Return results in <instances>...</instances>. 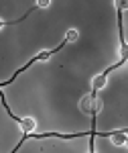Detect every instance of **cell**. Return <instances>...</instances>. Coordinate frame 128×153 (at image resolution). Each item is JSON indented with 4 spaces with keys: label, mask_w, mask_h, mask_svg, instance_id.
<instances>
[{
    "label": "cell",
    "mask_w": 128,
    "mask_h": 153,
    "mask_svg": "<svg viewBox=\"0 0 128 153\" xmlns=\"http://www.w3.org/2000/svg\"><path fill=\"white\" fill-rule=\"evenodd\" d=\"M96 137H98V131H96V117H92V131H90V151H88V153H96Z\"/></svg>",
    "instance_id": "obj_5"
},
{
    "label": "cell",
    "mask_w": 128,
    "mask_h": 153,
    "mask_svg": "<svg viewBox=\"0 0 128 153\" xmlns=\"http://www.w3.org/2000/svg\"><path fill=\"white\" fill-rule=\"evenodd\" d=\"M79 110L83 114H90V117H96L100 110H102V100L98 98V94H88L79 100Z\"/></svg>",
    "instance_id": "obj_1"
},
{
    "label": "cell",
    "mask_w": 128,
    "mask_h": 153,
    "mask_svg": "<svg viewBox=\"0 0 128 153\" xmlns=\"http://www.w3.org/2000/svg\"><path fill=\"white\" fill-rule=\"evenodd\" d=\"M18 127L23 129L24 135H29V133H35V129H37V120H35L33 117H23L21 120H18Z\"/></svg>",
    "instance_id": "obj_2"
},
{
    "label": "cell",
    "mask_w": 128,
    "mask_h": 153,
    "mask_svg": "<svg viewBox=\"0 0 128 153\" xmlns=\"http://www.w3.org/2000/svg\"><path fill=\"white\" fill-rule=\"evenodd\" d=\"M77 37H79V33H77L75 29H71V31L65 33V39H63V41H65V43H75V41H77Z\"/></svg>",
    "instance_id": "obj_6"
},
{
    "label": "cell",
    "mask_w": 128,
    "mask_h": 153,
    "mask_svg": "<svg viewBox=\"0 0 128 153\" xmlns=\"http://www.w3.org/2000/svg\"><path fill=\"white\" fill-rule=\"evenodd\" d=\"M106 84H108V76H106L104 71H102V74H98V76L92 80V92H93V94H98Z\"/></svg>",
    "instance_id": "obj_3"
},
{
    "label": "cell",
    "mask_w": 128,
    "mask_h": 153,
    "mask_svg": "<svg viewBox=\"0 0 128 153\" xmlns=\"http://www.w3.org/2000/svg\"><path fill=\"white\" fill-rule=\"evenodd\" d=\"M110 141L114 143V145H126V141H128L126 129H122V131H112V133H110Z\"/></svg>",
    "instance_id": "obj_4"
},
{
    "label": "cell",
    "mask_w": 128,
    "mask_h": 153,
    "mask_svg": "<svg viewBox=\"0 0 128 153\" xmlns=\"http://www.w3.org/2000/svg\"><path fill=\"white\" fill-rule=\"evenodd\" d=\"M29 14H31V12H26V14H23V19H18V21H2V19H0V31H2L4 27H8V25H16V23H21V21H24V19H26Z\"/></svg>",
    "instance_id": "obj_7"
},
{
    "label": "cell",
    "mask_w": 128,
    "mask_h": 153,
    "mask_svg": "<svg viewBox=\"0 0 128 153\" xmlns=\"http://www.w3.org/2000/svg\"><path fill=\"white\" fill-rule=\"evenodd\" d=\"M47 6H51V0H37L35 8H47Z\"/></svg>",
    "instance_id": "obj_8"
}]
</instances>
